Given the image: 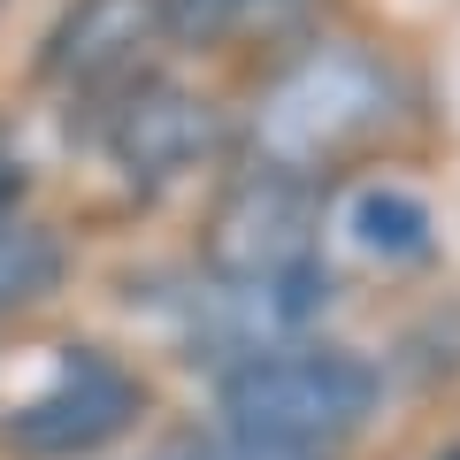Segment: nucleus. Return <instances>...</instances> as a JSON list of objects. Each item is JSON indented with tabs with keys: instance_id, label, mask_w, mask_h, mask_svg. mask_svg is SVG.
Instances as JSON below:
<instances>
[{
	"instance_id": "1",
	"label": "nucleus",
	"mask_w": 460,
	"mask_h": 460,
	"mask_svg": "<svg viewBox=\"0 0 460 460\" xmlns=\"http://www.w3.org/2000/svg\"><path fill=\"white\" fill-rule=\"evenodd\" d=\"M368 407H376V368L338 345H261L223 376L230 438L338 453V438H353Z\"/></svg>"
},
{
	"instance_id": "2",
	"label": "nucleus",
	"mask_w": 460,
	"mask_h": 460,
	"mask_svg": "<svg viewBox=\"0 0 460 460\" xmlns=\"http://www.w3.org/2000/svg\"><path fill=\"white\" fill-rule=\"evenodd\" d=\"M392 115V77H384L376 54L361 47H323L307 62H292L269 84L261 115H253V138H261V162L284 177H307V169L353 154L368 131H384Z\"/></svg>"
},
{
	"instance_id": "3",
	"label": "nucleus",
	"mask_w": 460,
	"mask_h": 460,
	"mask_svg": "<svg viewBox=\"0 0 460 460\" xmlns=\"http://www.w3.org/2000/svg\"><path fill=\"white\" fill-rule=\"evenodd\" d=\"M314 230H323V208H314L307 177L253 169L246 184L223 192L208 223V269L223 292H253V299L330 292V277L314 269Z\"/></svg>"
},
{
	"instance_id": "4",
	"label": "nucleus",
	"mask_w": 460,
	"mask_h": 460,
	"mask_svg": "<svg viewBox=\"0 0 460 460\" xmlns=\"http://www.w3.org/2000/svg\"><path fill=\"white\" fill-rule=\"evenodd\" d=\"M131 414H138V376L131 368L93 353V345H69L62 361H54V376L8 414V438L39 460H77L93 445L123 438Z\"/></svg>"
},
{
	"instance_id": "5",
	"label": "nucleus",
	"mask_w": 460,
	"mask_h": 460,
	"mask_svg": "<svg viewBox=\"0 0 460 460\" xmlns=\"http://www.w3.org/2000/svg\"><path fill=\"white\" fill-rule=\"evenodd\" d=\"M177 31L169 0H77L47 39V77L69 93H100V84H131L146 47Z\"/></svg>"
},
{
	"instance_id": "6",
	"label": "nucleus",
	"mask_w": 460,
	"mask_h": 460,
	"mask_svg": "<svg viewBox=\"0 0 460 460\" xmlns=\"http://www.w3.org/2000/svg\"><path fill=\"white\" fill-rule=\"evenodd\" d=\"M215 146V108L184 84H131L108 115V154L131 184H162Z\"/></svg>"
},
{
	"instance_id": "7",
	"label": "nucleus",
	"mask_w": 460,
	"mask_h": 460,
	"mask_svg": "<svg viewBox=\"0 0 460 460\" xmlns=\"http://www.w3.org/2000/svg\"><path fill=\"white\" fill-rule=\"evenodd\" d=\"M345 230H353V246L376 253V261H422L429 253V208L399 184H368L353 208H345Z\"/></svg>"
},
{
	"instance_id": "8",
	"label": "nucleus",
	"mask_w": 460,
	"mask_h": 460,
	"mask_svg": "<svg viewBox=\"0 0 460 460\" xmlns=\"http://www.w3.org/2000/svg\"><path fill=\"white\" fill-rule=\"evenodd\" d=\"M62 284V238L47 223H0V314H23Z\"/></svg>"
},
{
	"instance_id": "9",
	"label": "nucleus",
	"mask_w": 460,
	"mask_h": 460,
	"mask_svg": "<svg viewBox=\"0 0 460 460\" xmlns=\"http://www.w3.org/2000/svg\"><path fill=\"white\" fill-rule=\"evenodd\" d=\"M292 8H307V0H184V8H169V23H184V31H238V23H277Z\"/></svg>"
},
{
	"instance_id": "10",
	"label": "nucleus",
	"mask_w": 460,
	"mask_h": 460,
	"mask_svg": "<svg viewBox=\"0 0 460 460\" xmlns=\"http://www.w3.org/2000/svg\"><path fill=\"white\" fill-rule=\"evenodd\" d=\"M230 460H330V453H307V445H269V438H230Z\"/></svg>"
},
{
	"instance_id": "11",
	"label": "nucleus",
	"mask_w": 460,
	"mask_h": 460,
	"mask_svg": "<svg viewBox=\"0 0 460 460\" xmlns=\"http://www.w3.org/2000/svg\"><path fill=\"white\" fill-rule=\"evenodd\" d=\"M16 184H23V162H16V146H8V138H0V208H8V199H16Z\"/></svg>"
},
{
	"instance_id": "12",
	"label": "nucleus",
	"mask_w": 460,
	"mask_h": 460,
	"mask_svg": "<svg viewBox=\"0 0 460 460\" xmlns=\"http://www.w3.org/2000/svg\"><path fill=\"white\" fill-rule=\"evenodd\" d=\"M438 460H460V445H453V453H438Z\"/></svg>"
}]
</instances>
